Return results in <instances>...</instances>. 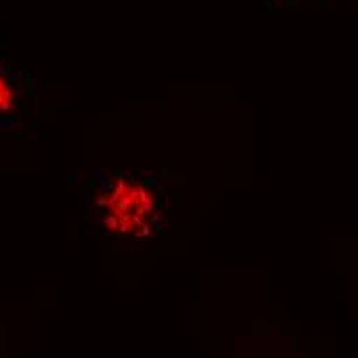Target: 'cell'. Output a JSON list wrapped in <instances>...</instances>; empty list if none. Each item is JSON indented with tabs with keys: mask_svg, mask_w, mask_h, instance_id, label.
<instances>
[{
	"mask_svg": "<svg viewBox=\"0 0 358 358\" xmlns=\"http://www.w3.org/2000/svg\"><path fill=\"white\" fill-rule=\"evenodd\" d=\"M159 192L150 179L120 173L109 179L97 206L109 233L122 237H148L159 220Z\"/></svg>",
	"mask_w": 358,
	"mask_h": 358,
	"instance_id": "1",
	"label": "cell"
},
{
	"mask_svg": "<svg viewBox=\"0 0 358 358\" xmlns=\"http://www.w3.org/2000/svg\"><path fill=\"white\" fill-rule=\"evenodd\" d=\"M13 108H15V91L0 74V113H8Z\"/></svg>",
	"mask_w": 358,
	"mask_h": 358,
	"instance_id": "2",
	"label": "cell"
}]
</instances>
